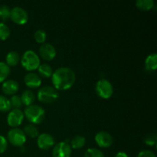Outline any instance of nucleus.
<instances>
[{
	"label": "nucleus",
	"mask_w": 157,
	"mask_h": 157,
	"mask_svg": "<svg viewBox=\"0 0 157 157\" xmlns=\"http://www.w3.org/2000/svg\"><path fill=\"white\" fill-rule=\"evenodd\" d=\"M10 18L13 22L16 24L24 25L29 20V15L24 9L16 6L11 9Z\"/></svg>",
	"instance_id": "7"
},
{
	"label": "nucleus",
	"mask_w": 157,
	"mask_h": 157,
	"mask_svg": "<svg viewBox=\"0 0 157 157\" xmlns=\"http://www.w3.org/2000/svg\"><path fill=\"white\" fill-rule=\"evenodd\" d=\"M38 99L40 102L44 104H52L58 98V92L52 86H44L38 92Z\"/></svg>",
	"instance_id": "4"
},
{
	"label": "nucleus",
	"mask_w": 157,
	"mask_h": 157,
	"mask_svg": "<svg viewBox=\"0 0 157 157\" xmlns=\"http://www.w3.org/2000/svg\"><path fill=\"white\" fill-rule=\"evenodd\" d=\"M52 81L57 90H68L75 84V74L68 67H60L53 72Z\"/></svg>",
	"instance_id": "1"
},
{
	"label": "nucleus",
	"mask_w": 157,
	"mask_h": 157,
	"mask_svg": "<svg viewBox=\"0 0 157 157\" xmlns=\"http://www.w3.org/2000/svg\"><path fill=\"white\" fill-rule=\"evenodd\" d=\"M39 54L45 61H52L56 56V50L52 44L44 43L39 48Z\"/></svg>",
	"instance_id": "11"
},
{
	"label": "nucleus",
	"mask_w": 157,
	"mask_h": 157,
	"mask_svg": "<svg viewBox=\"0 0 157 157\" xmlns=\"http://www.w3.org/2000/svg\"><path fill=\"white\" fill-rule=\"evenodd\" d=\"M24 116L32 124H41L44 119L45 112L41 107L32 104L25 109Z\"/></svg>",
	"instance_id": "2"
},
{
	"label": "nucleus",
	"mask_w": 157,
	"mask_h": 157,
	"mask_svg": "<svg viewBox=\"0 0 157 157\" xmlns=\"http://www.w3.org/2000/svg\"><path fill=\"white\" fill-rule=\"evenodd\" d=\"M24 133L25 134V136L27 135L28 136L31 138H36L38 137L39 133H38V130L37 129V127H35V124H28L25 127H24V130H23Z\"/></svg>",
	"instance_id": "21"
},
{
	"label": "nucleus",
	"mask_w": 157,
	"mask_h": 157,
	"mask_svg": "<svg viewBox=\"0 0 157 157\" xmlns=\"http://www.w3.org/2000/svg\"><path fill=\"white\" fill-rule=\"evenodd\" d=\"M144 143L149 146H153L156 144V135L151 134L146 136L144 139Z\"/></svg>",
	"instance_id": "29"
},
{
	"label": "nucleus",
	"mask_w": 157,
	"mask_h": 157,
	"mask_svg": "<svg viewBox=\"0 0 157 157\" xmlns=\"http://www.w3.org/2000/svg\"><path fill=\"white\" fill-rule=\"evenodd\" d=\"M8 147V143L6 138L0 135V153H3Z\"/></svg>",
	"instance_id": "30"
},
{
	"label": "nucleus",
	"mask_w": 157,
	"mask_h": 157,
	"mask_svg": "<svg viewBox=\"0 0 157 157\" xmlns=\"http://www.w3.org/2000/svg\"><path fill=\"white\" fill-rule=\"evenodd\" d=\"M136 6L142 11H149L153 8L154 2L153 0H137L136 2Z\"/></svg>",
	"instance_id": "20"
},
{
	"label": "nucleus",
	"mask_w": 157,
	"mask_h": 157,
	"mask_svg": "<svg viewBox=\"0 0 157 157\" xmlns=\"http://www.w3.org/2000/svg\"><path fill=\"white\" fill-rule=\"evenodd\" d=\"M86 144V139L85 137L82 136H80V135H77L75 137L72 138V140H71V147L75 150H79L81 149L82 147H84Z\"/></svg>",
	"instance_id": "18"
},
{
	"label": "nucleus",
	"mask_w": 157,
	"mask_h": 157,
	"mask_svg": "<svg viewBox=\"0 0 157 157\" xmlns=\"http://www.w3.org/2000/svg\"><path fill=\"white\" fill-rule=\"evenodd\" d=\"M145 67L149 71H153L157 68V54L148 55L145 61Z\"/></svg>",
	"instance_id": "15"
},
{
	"label": "nucleus",
	"mask_w": 157,
	"mask_h": 157,
	"mask_svg": "<svg viewBox=\"0 0 157 157\" xmlns=\"http://www.w3.org/2000/svg\"><path fill=\"white\" fill-rule=\"evenodd\" d=\"M84 157H104V153L100 150L95 148H90L86 150Z\"/></svg>",
	"instance_id": "27"
},
{
	"label": "nucleus",
	"mask_w": 157,
	"mask_h": 157,
	"mask_svg": "<svg viewBox=\"0 0 157 157\" xmlns=\"http://www.w3.org/2000/svg\"><path fill=\"white\" fill-rule=\"evenodd\" d=\"M35 40L39 44H44L46 41V33L44 30L38 29L35 32L34 35Z\"/></svg>",
	"instance_id": "26"
},
{
	"label": "nucleus",
	"mask_w": 157,
	"mask_h": 157,
	"mask_svg": "<svg viewBox=\"0 0 157 157\" xmlns=\"http://www.w3.org/2000/svg\"><path fill=\"white\" fill-rule=\"evenodd\" d=\"M24 82L29 88H37L41 86V80L39 75L30 72L25 75L24 78Z\"/></svg>",
	"instance_id": "13"
},
{
	"label": "nucleus",
	"mask_w": 157,
	"mask_h": 157,
	"mask_svg": "<svg viewBox=\"0 0 157 157\" xmlns=\"http://www.w3.org/2000/svg\"><path fill=\"white\" fill-rule=\"evenodd\" d=\"M10 67L6 63L0 62V83L4 82L5 80L9 77L10 74Z\"/></svg>",
	"instance_id": "22"
},
{
	"label": "nucleus",
	"mask_w": 157,
	"mask_h": 157,
	"mask_svg": "<svg viewBox=\"0 0 157 157\" xmlns=\"http://www.w3.org/2000/svg\"><path fill=\"white\" fill-rule=\"evenodd\" d=\"M11 109L10 101L6 97L0 95V112H7Z\"/></svg>",
	"instance_id": "23"
},
{
	"label": "nucleus",
	"mask_w": 157,
	"mask_h": 157,
	"mask_svg": "<svg viewBox=\"0 0 157 157\" xmlns=\"http://www.w3.org/2000/svg\"><path fill=\"white\" fill-rule=\"evenodd\" d=\"M20 98H21L22 104L27 106V107H29V106L32 105L34 103V101H35V95L32 90H26L23 92L22 94L21 95Z\"/></svg>",
	"instance_id": "16"
},
{
	"label": "nucleus",
	"mask_w": 157,
	"mask_h": 157,
	"mask_svg": "<svg viewBox=\"0 0 157 157\" xmlns=\"http://www.w3.org/2000/svg\"><path fill=\"white\" fill-rule=\"evenodd\" d=\"M11 104V107L13 109H20V107L22 106V102L20 96L18 95H13L9 100Z\"/></svg>",
	"instance_id": "28"
},
{
	"label": "nucleus",
	"mask_w": 157,
	"mask_h": 157,
	"mask_svg": "<svg viewBox=\"0 0 157 157\" xmlns=\"http://www.w3.org/2000/svg\"><path fill=\"white\" fill-rule=\"evenodd\" d=\"M71 147L68 143L61 142L57 144L52 150L53 157H71Z\"/></svg>",
	"instance_id": "8"
},
{
	"label": "nucleus",
	"mask_w": 157,
	"mask_h": 157,
	"mask_svg": "<svg viewBox=\"0 0 157 157\" xmlns=\"http://www.w3.org/2000/svg\"><path fill=\"white\" fill-rule=\"evenodd\" d=\"M10 35V29L4 23H0V40H6Z\"/></svg>",
	"instance_id": "25"
},
{
	"label": "nucleus",
	"mask_w": 157,
	"mask_h": 157,
	"mask_svg": "<svg viewBox=\"0 0 157 157\" xmlns=\"http://www.w3.org/2000/svg\"><path fill=\"white\" fill-rule=\"evenodd\" d=\"M38 73L41 75L42 78H49L52 77L53 71H52V68L49 64H40L39 67H38Z\"/></svg>",
	"instance_id": "19"
},
{
	"label": "nucleus",
	"mask_w": 157,
	"mask_h": 157,
	"mask_svg": "<svg viewBox=\"0 0 157 157\" xmlns=\"http://www.w3.org/2000/svg\"><path fill=\"white\" fill-rule=\"evenodd\" d=\"M115 157H129L128 155L126 153L124 152H118L116 154Z\"/></svg>",
	"instance_id": "32"
},
{
	"label": "nucleus",
	"mask_w": 157,
	"mask_h": 157,
	"mask_svg": "<svg viewBox=\"0 0 157 157\" xmlns=\"http://www.w3.org/2000/svg\"><path fill=\"white\" fill-rule=\"evenodd\" d=\"M8 140L15 147H22L26 142V136L22 130L16 127L8 132Z\"/></svg>",
	"instance_id": "6"
},
{
	"label": "nucleus",
	"mask_w": 157,
	"mask_h": 157,
	"mask_svg": "<svg viewBox=\"0 0 157 157\" xmlns=\"http://www.w3.org/2000/svg\"><path fill=\"white\" fill-rule=\"evenodd\" d=\"M19 89V84L14 80H7L2 85V90L7 95H14Z\"/></svg>",
	"instance_id": "14"
},
{
	"label": "nucleus",
	"mask_w": 157,
	"mask_h": 157,
	"mask_svg": "<svg viewBox=\"0 0 157 157\" xmlns=\"http://www.w3.org/2000/svg\"><path fill=\"white\" fill-rule=\"evenodd\" d=\"M137 157H156V156L153 152L150 151V150H142L141 152H140Z\"/></svg>",
	"instance_id": "31"
},
{
	"label": "nucleus",
	"mask_w": 157,
	"mask_h": 157,
	"mask_svg": "<svg viewBox=\"0 0 157 157\" xmlns=\"http://www.w3.org/2000/svg\"><path fill=\"white\" fill-rule=\"evenodd\" d=\"M95 90L97 94L103 99H109L111 98L113 93V88L111 83L106 79L98 81L96 84Z\"/></svg>",
	"instance_id": "5"
},
{
	"label": "nucleus",
	"mask_w": 157,
	"mask_h": 157,
	"mask_svg": "<svg viewBox=\"0 0 157 157\" xmlns=\"http://www.w3.org/2000/svg\"><path fill=\"white\" fill-rule=\"evenodd\" d=\"M19 55H18V52H14V51L9 52L6 57V64H7L9 67H10V66L13 67V66L17 65V64H18V62H19Z\"/></svg>",
	"instance_id": "17"
},
{
	"label": "nucleus",
	"mask_w": 157,
	"mask_h": 157,
	"mask_svg": "<svg viewBox=\"0 0 157 157\" xmlns=\"http://www.w3.org/2000/svg\"><path fill=\"white\" fill-rule=\"evenodd\" d=\"M21 64L25 70L29 71L38 69V67L41 64L38 55L35 52L31 50L26 51L23 54L21 60Z\"/></svg>",
	"instance_id": "3"
},
{
	"label": "nucleus",
	"mask_w": 157,
	"mask_h": 157,
	"mask_svg": "<svg viewBox=\"0 0 157 157\" xmlns=\"http://www.w3.org/2000/svg\"><path fill=\"white\" fill-rule=\"evenodd\" d=\"M37 144H38V147L41 150H49L55 144V139L52 135L48 133H41L38 135Z\"/></svg>",
	"instance_id": "12"
},
{
	"label": "nucleus",
	"mask_w": 157,
	"mask_h": 157,
	"mask_svg": "<svg viewBox=\"0 0 157 157\" xmlns=\"http://www.w3.org/2000/svg\"><path fill=\"white\" fill-rule=\"evenodd\" d=\"M95 142L101 148H109L113 144V137L109 133L100 131L95 135Z\"/></svg>",
	"instance_id": "10"
},
{
	"label": "nucleus",
	"mask_w": 157,
	"mask_h": 157,
	"mask_svg": "<svg viewBox=\"0 0 157 157\" xmlns=\"http://www.w3.org/2000/svg\"><path fill=\"white\" fill-rule=\"evenodd\" d=\"M11 9L6 5L0 6V18L2 21H7L10 18Z\"/></svg>",
	"instance_id": "24"
},
{
	"label": "nucleus",
	"mask_w": 157,
	"mask_h": 157,
	"mask_svg": "<svg viewBox=\"0 0 157 157\" xmlns=\"http://www.w3.org/2000/svg\"><path fill=\"white\" fill-rule=\"evenodd\" d=\"M24 113L20 109H13L9 112L7 117V123L10 127L16 128L20 126L24 120Z\"/></svg>",
	"instance_id": "9"
}]
</instances>
